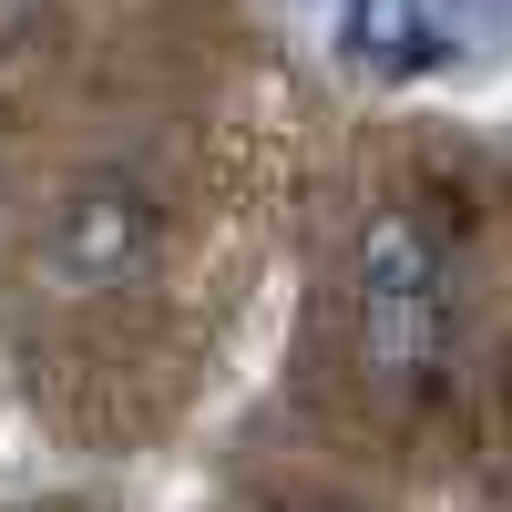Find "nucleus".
<instances>
[{
	"mask_svg": "<svg viewBox=\"0 0 512 512\" xmlns=\"http://www.w3.org/2000/svg\"><path fill=\"white\" fill-rule=\"evenodd\" d=\"M338 318H349V359L379 400H420L451 349V256L420 216H369L338 277Z\"/></svg>",
	"mask_w": 512,
	"mask_h": 512,
	"instance_id": "1",
	"label": "nucleus"
},
{
	"mask_svg": "<svg viewBox=\"0 0 512 512\" xmlns=\"http://www.w3.org/2000/svg\"><path fill=\"white\" fill-rule=\"evenodd\" d=\"M154 267H164V195L144 175H123V164L72 175L62 205L41 216V246H31V277L52 287L62 308L134 297V287H154Z\"/></svg>",
	"mask_w": 512,
	"mask_h": 512,
	"instance_id": "2",
	"label": "nucleus"
}]
</instances>
